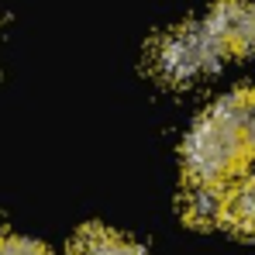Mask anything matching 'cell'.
<instances>
[{
    "mask_svg": "<svg viewBox=\"0 0 255 255\" xmlns=\"http://www.w3.org/2000/svg\"><path fill=\"white\" fill-rule=\"evenodd\" d=\"M228 224L242 235H255V172L245 176L235 190H231V204H228Z\"/></svg>",
    "mask_w": 255,
    "mask_h": 255,
    "instance_id": "8992f818",
    "label": "cell"
},
{
    "mask_svg": "<svg viewBox=\"0 0 255 255\" xmlns=\"http://www.w3.org/2000/svg\"><path fill=\"white\" fill-rule=\"evenodd\" d=\"M0 255H48V249L31 242V238H3L0 242Z\"/></svg>",
    "mask_w": 255,
    "mask_h": 255,
    "instance_id": "52a82bcc",
    "label": "cell"
},
{
    "mask_svg": "<svg viewBox=\"0 0 255 255\" xmlns=\"http://www.w3.org/2000/svg\"><path fill=\"white\" fill-rule=\"evenodd\" d=\"M0 242H3V238H0Z\"/></svg>",
    "mask_w": 255,
    "mask_h": 255,
    "instance_id": "9c48e42d",
    "label": "cell"
},
{
    "mask_svg": "<svg viewBox=\"0 0 255 255\" xmlns=\"http://www.w3.org/2000/svg\"><path fill=\"white\" fill-rule=\"evenodd\" d=\"M245 134H249V148H252V155H255V107H252V118H249V125H245Z\"/></svg>",
    "mask_w": 255,
    "mask_h": 255,
    "instance_id": "ba28073f",
    "label": "cell"
},
{
    "mask_svg": "<svg viewBox=\"0 0 255 255\" xmlns=\"http://www.w3.org/2000/svg\"><path fill=\"white\" fill-rule=\"evenodd\" d=\"M228 204H231V190L224 183H200V179H190L183 186V197H179L183 217L193 228L228 224Z\"/></svg>",
    "mask_w": 255,
    "mask_h": 255,
    "instance_id": "277c9868",
    "label": "cell"
},
{
    "mask_svg": "<svg viewBox=\"0 0 255 255\" xmlns=\"http://www.w3.org/2000/svg\"><path fill=\"white\" fill-rule=\"evenodd\" d=\"M204 28L224 55L255 52V0H221L207 14Z\"/></svg>",
    "mask_w": 255,
    "mask_h": 255,
    "instance_id": "3957f363",
    "label": "cell"
},
{
    "mask_svg": "<svg viewBox=\"0 0 255 255\" xmlns=\"http://www.w3.org/2000/svg\"><path fill=\"white\" fill-rule=\"evenodd\" d=\"M69 255H145V249L138 242H131L128 235H118L111 228H100V224H90L76 235Z\"/></svg>",
    "mask_w": 255,
    "mask_h": 255,
    "instance_id": "5b68a950",
    "label": "cell"
},
{
    "mask_svg": "<svg viewBox=\"0 0 255 255\" xmlns=\"http://www.w3.org/2000/svg\"><path fill=\"white\" fill-rule=\"evenodd\" d=\"M221 59H224V52L217 48V42L204 24H179L166 35H159L152 45V69L159 73V80L172 86L207 76L211 69L221 66Z\"/></svg>",
    "mask_w": 255,
    "mask_h": 255,
    "instance_id": "7a4b0ae2",
    "label": "cell"
},
{
    "mask_svg": "<svg viewBox=\"0 0 255 255\" xmlns=\"http://www.w3.org/2000/svg\"><path fill=\"white\" fill-rule=\"evenodd\" d=\"M252 107H255L252 86L249 90H235L221 104H214L211 111L190 128V134L183 141V166H186L190 179L228 183L245 166V159L252 155L249 134H245Z\"/></svg>",
    "mask_w": 255,
    "mask_h": 255,
    "instance_id": "6da1fadb",
    "label": "cell"
}]
</instances>
